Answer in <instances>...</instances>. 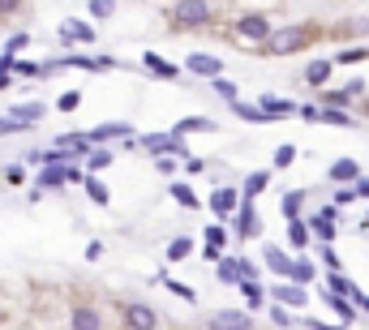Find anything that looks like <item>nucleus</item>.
I'll list each match as a JSON object with an SVG mask.
<instances>
[{
    "mask_svg": "<svg viewBox=\"0 0 369 330\" xmlns=\"http://www.w3.org/2000/svg\"><path fill=\"white\" fill-rule=\"evenodd\" d=\"M322 30L318 26H309V22H292V26H275L271 39H267V56H296V51H305L313 39H318Z\"/></svg>",
    "mask_w": 369,
    "mask_h": 330,
    "instance_id": "obj_1",
    "label": "nucleus"
},
{
    "mask_svg": "<svg viewBox=\"0 0 369 330\" xmlns=\"http://www.w3.org/2000/svg\"><path fill=\"white\" fill-rule=\"evenodd\" d=\"M232 30H236V39L241 43H249V47H267V39H271V18L267 13H258V9H249V13H236V22H232Z\"/></svg>",
    "mask_w": 369,
    "mask_h": 330,
    "instance_id": "obj_2",
    "label": "nucleus"
},
{
    "mask_svg": "<svg viewBox=\"0 0 369 330\" xmlns=\"http://www.w3.org/2000/svg\"><path fill=\"white\" fill-rule=\"evenodd\" d=\"M121 322H125V330H159L164 326L159 309L146 305V300H125L121 305Z\"/></svg>",
    "mask_w": 369,
    "mask_h": 330,
    "instance_id": "obj_3",
    "label": "nucleus"
},
{
    "mask_svg": "<svg viewBox=\"0 0 369 330\" xmlns=\"http://www.w3.org/2000/svg\"><path fill=\"white\" fill-rule=\"evenodd\" d=\"M168 18H172V26H181V30H198V26H206L210 18H215V9L202 5V0H181V5L168 9Z\"/></svg>",
    "mask_w": 369,
    "mask_h": 330,
    "instance_id": "obj_4",
    "label": "nucleus"
},
{
    "mask_svg": "<svg viewBox=\"0 0 369 330\" xmlns=\"http://www.w3.org/2000/svg\"><path fill=\"white\" fill-rule=\"evenodd\" d=\"M129 138H133V125H125V121H103V125L86 129L90 150H112V142H129Z\"/></svg>",
    "mask_w": 369,
    "mask_h": 330,
    "instance_id": "obj_5",
    "label": "nucleus"
},
{
    "mask_svg": "<svg viewBox=\"0 0 369 330\" xmlns=\"http://www.w3.org/2000/svg\"><path fill=\"white\" fill-rule=\"evenodd\" d=\"M56 35H61L65 47H90V43L99 39V30H95L90 22H82V18H65V22L56 26Z\"/></svg>",
    "mask_w": 369,
    "mask_h": 330,
    "instance_id": "obj_6",
    "label": "nucleus"
},
{
    "mask_svg": "<svg viewBox=\"0 0 369 330\" xmlns=\"http://www.w3.org/2000/svg\"><path fill=\"white\" fill-rule=\"evenodd\" d=\"M181 69L193 73V78H206V82H219V78H224V61L210 56V51H189Z\"/></svg>",
    "mask_w": 369,
    "mask_h": 330,
    "instance_id": "obj_7",
    "label": "nucleus"
},
{
    "mask_svg": "<svg viewBox=\"0 0 369 330\" xmlns=\"http://www.w3.org/2000/svg\"><path fill=\"white\" fill-rule=\"evenodd\" d=\"M206 330H258V326H253V317L245 309H210Z\"/></svg>",
    "mask_w": 369,
    "mask_h": 330,
    "instance_id": "obj_8",
    "label": "nucleus"
},
{
    "mask_svg": "<svg viewBox=\"0 0 369 330\" xmlns=\"http://www.w3.org/2000/svg\"><path fill=\"white\" fill-rule=\"evenodd\" d=\"M258 232H262V219H258L253 202H241L236 214H232V236H236V240H253Z\"/></svg>",
    "mask_w": 369,
    "mask_h": 330,
    "instance_id": "obj_9",
    "label": "nucleus"
},
{
    "mask_svg": "<svg viewBox=\"0 0 369 330\" xmlns=\"http://www.w3.org/2000/svg\"><path fill=\"white\" fill-rule=\"evenodd\" d=\"M210 214H215V219H232L236 214V206H241V189H232V185H219L215 193H210Z\"/></svg>",
    "mask_w": 369,
    "mask_h": 330,
    "instance_id": "obj_10",
    "label": "nucleus"
},
{
    "mask_svg": "<svg viewBox=\"0 0 369 330\" xmlns=\"http://www.w3.org/2000/svg\"><path fill=\"white\" fill-rule=\"evenodd\" d=\"M142 69L150 73V78H159V82H176L185 69L181 65H172L168 56H159V51H142Z\"/></svg>",
    "mask_w": 369,
    "mask_h": 330,
    "instance_id": "obj_11",
    "label": "nucleus"
},
{
    "mask_svg": "<svg viewBox=\"0 0 369 330\" xmlns=\"http://www.w3.org/2000/svg\"><path fill=\"white\" fill-rule=\"evenodd\" d=\"M69 330H103V313H99V305L78 300V305L69 309Z\"/></svg>",
    "mask_w": 369,
    "mask_h": 330,
    "instance_id": "obj_12",
    "label": "nucleus"
},
{
    "mask_svg": "<svg viewBox=\"0 0 369 330\" xmlns=\"http://www.w3.org/2000/svg\"><path fill=\"white\" fill-rule=\"evenodd\" d=\"M327 181H331V185H344V189H352V185L361 181V163H356V159H348V154H344V159H335L331 168H327Z\"/></svg>",
    "mask_w": 369,
    "mask_h": 330,
    "instance_id": "obj_13",
    "label": "nucleus"
},
{
    "mask_svg": "<svg viewBox=\"0 0 369 330\" xmlns=\"http://www.w3.org/2000/svg\"><path fill=\"white\" fill-rule=\"evenodd\" d=\"M52 150H61L65 159H86V154H90L86 129H69V133H61V138H56V146H52Z\"/></svg>",
    "mask_w": 369,
    "mask_h": 330,
    "instance_id": "obj_14",
    "label": "nucleus"
},
{
    "mask_svg": "<svg viewBox=\"0 0 369 330\" xmlns=\"http://www.w3.org/2000/svg\"><path fill=\"white\" fill-rule=\"evenodd\" d=\"M271 305H279V309H305L309 305V292L305 288H292V283H271Z\"/></svg>",
    "mask_w": 369,
    "mask_h": 330,
    "instance_id": "obj_15",
    "label": "nucleus"
},
{
    "mask_svg": "<svg viewBox=\"0 0 369 330\" xmlns=\"http://www.w3.org/2000/svg\"><path fill=\"white\" fill-rule=\"evenodd\" d=\"M258 112L267 116V121H288V116H296V103L292 99H279V94H262L258 99Z\"/></svg>",
    "mask_w": 369,
    "mask_h": 330,
    "instance_id": "obj_16",
    "label": "nucleus"
},
{
    "mask_svg": "<svg viewBox=\"0 0 369 330\" xmlns=\"http://www.w3.org/2000/svg\"><path fill=\"white\" fill-rule=\"evenodd\" d=\"M331 73H335V61H309L305 65V86H313V90H327V82H331Z\"/></svg>",
    "mask_w": 369,
    "mask_h": 330,
    "instance_id": "obj_17",
    "label": "nucleus"
},
{
    "mask_svg": "<svg viewBox=\"0 0 369 330\" xmlns=\"http://www.w3.org/2000/svg\"><path fill=\"white\" fill-rule=\"evenodd\" d=\"M262 262H267L271 274H279V279H288V274H292V253L279 249V245H267V249H262Z\"/></svg>",
    "mask_w": 369,
    "mask_h": 330,
    "instance_id": "obj_18",
    "label": "nucleus"
},
{
    "mask_svg": "<svg viewBox=\"0 0 369 330\" xmlns=\"http://www.w3.org/2000/svg\"><path fill=\"white\" fill-rule=\"evenodd\" d=\"M219 125H215V116H185V121H176L168 133H176V138H189V133H215Z\"/></svg>",
    "mask_w": 369,
    "mask_h": 330,
    "instance_id": "obj_19",
    "label": "nucleus"
},
{
    "mask_svg": "<svg viewBox=\"0 0 369 330\" xmlns=\"http://www.w3.org/2000/svg\"><path fill=\"white\" fill-rule=\"evenodd\" d=\"M43 116H47V107H43V103H18V107H9V121H13V125H22V129L39 125Z\"/></svg>",
    "mask_w": 369,
    "mask_h": 330,
    "instance_id": "obj_20",
    "label": "nucleus"
},
{
    "mask_svg": "<svg viewBox=\"0 0 369 330\" xmlns=\"http://www.w3.org/2000/svg\"><path fill=\"white\" fill-rule=\"evenodd\" d=\"M313 279H318V270H313V262L301 253V257H292V274H288V279L284 283H292V288H309Z\"/></svg>",
    "mask_w": 369,
    "mask_h": 330,
    "instance_id": "obj_21",
    "label": "nucleus"
},
{
    "mask_svg": "<svg viewBox=\"0 0 369 330\" xmlns=\"http://www.w3.org/2000/svg\"><path fill=\"white\" fill-rule=\"evenodd\" d=\"M305 202H309V193H305V189H288V193H284L279 210H284V219H288V224H296V219H305Z\"/></svg>",
    "mask_w": 369,
    "mask_h": 330,
    "instance_id": "obj_22",
    "label": "nucleus"
},
{
    "mask_svg": "<svg viewBox=\"0 0 369 330\" xmlns=\"http://www.w3.org/2000/svg\"><path fill=\"white\" fill-rule=\"evenodd\" d=\"M271 185V168H258V172H249L245 181H241V202H253L262 189Z\"/></svg>",
    "mask_w": 369,
    "mask_h": 330,
    "instance_id": "obj_23",
    "label": "nucleus"
},
{
    "mask_svg": "<svg viewBox=\"0 0 369 330\" xmlns=\"http://www.w3.org/2000/svg\"><path fill=\"white\" fill-rule=\"evenodd\" d=\"M322 300H327V309L339 317V326H344V330L356 322V305H352V300H344V296H331V292H322Z\"/></svg>",
    "mask_w": 369,
    "mask_h": 330,
    "instance_id": "obj_24",
    "label": "nucleus"
},
{
    "mask_svg": "<svg viewBox=\"0 0 369 330\" xmlns=\"http://www.w3.org/2000/svg\"><path fill=\"white\" fill-rule=\"evenodd\" d=\"M305 224H309V236H318L322 245H335V236H339V232H335V224H331V219H322V214H309Z\"/></svg>",
    "mask_w": 369,
    "mask_h": 330,
    "instance_id": "obj_25",
    "label": "nucleus"
},
{
    "mask_svg": "<svg viewBox=\"0 0 369 330\" xmlns=\"http://www.w3.org/2000/svg\"><path fill=\"white\" fill-rule=\"evenodd\" d=\"M138 150H146L150 159L168 154V133H142V138H138Z\"/></svg>",
    "mask_w": 369,
    "mask_h": 330,
    "instance_id": "obj_26",
    "label": "nucleus"
},
{
    "mask_svg": "<svg viewBox=\"0 0 369 330\" xmlns=\"http://www.w3.org/2000/svg\"><path fill=\"white\" fill-rule=\"evenodd\" d=\"M82 189H86V197H90L95 206H108V202H112V193H108V185H103L99 176H86V181H82Z\"/></svg>",
    "mask_w": 369,
    "mask_h": 330,
    "instance_id": "obj_27",
    "label": "nucleus"
},
{
    "mask_svg": "<svg viewBox=\"0 0 369 330\" xmlns=\"http://www.w3.org/2000/svg\"><path fill=\"white\" fill-rule=\"evenodd\" d=\"M82 163H86V176H99L103 168H112V150H90Z\"/></svg>",
    "mask_w": 369,
    "mask_h": 330,
    "instance_id": "obj_28",
    "label": "nucleus"
},
{
    "mask_svg": "<svg viewBox=\"0 0 369 330\" xmlns=\"http://www.w3.org/2000/svg\"><path fill=\"white\" fill-rule=\"evenodd\" d=\"M232 112H236V121H249V125H267V116L258 112V103H245V99H236V103H232Z\"/></svg>",
    "mask_w": 369,
    "mask_h": 330,
    "instance_id": "obj_29",
    "label": "nucleus"
},
{
    "mask_svg": "<svg viewBox=\"0 0 369 330\" xmlns=\"http://www.w3.org/2000/svg\"><path fill=\"white\" fill-rule=\"evenodd\" d=\"M348 103H352V94L339 86V90H322L318 94V107H339V112H348Z\"/></svg>",
    "mask_w": 369,
    "mask_h": 330,
    "instance_id": "obj_30",
    "label": "nucleus"
},
{
    "mask_svg": "<svg viewBox=\"0 0 369 330\" xmlns=\"http://www.w3.org/2000/svg\"><path fill=\"white\" fill-rule=\"evenodd\" d=\"M202 236H206V249H219V253H224V245L232 240V232H228L224 224H210V228H206Z\"/></svg>",
    "mask_w": 369,
    "mask_h": 330,
    "instance_id": "obj_31",
    "label": "nucleus"
},
{
    "mask_svg": "<svg viewBox=\"0 0 369 330\" xmlns=\"http://www.w3.org/2000/svg\"><path fill=\"white\" fill-rule=\"evenodd\" d=\"M168 189H172V197H176V202H181L185 210H198V206H202V202H198V193H193V189H189L185 181H172Z\"/></svg>",
    "mask_w": 369,
    "mask_h": 330,
    "instance_id": "obj_32",
    "label": "nucleus"
},
{
    "mask_svg": "<svg viewBox=\"0 0 369 330\" xmlns=\"http://www.w3.org/2000/svg\"><path fill=\"white\" fill-rule=\"evenodd\" d=\"M35 189H39V193H43V189H65V168H43Z\"/></svg>",
    "mask_w": 369,
    "mask_h": 330,
    "instance_id": "obj_33",
    "label": "nucleus"
},
{
    "mask_svg": "<svg viewBox=\"0 0 369 330\" xmlns=\"http://www.w3.org/2000/svg\"><path fill=\"white\" fill-rule=\"evenodd\" d=\"M313 236H309V224H305V219H296V224H288V245L292 249H305Z\"/></svg>",
    "mask_w": 369,
    "mask_h": 330,
    "instance_id": "obj_34",
    "label": "nucleus"
},
{
    "mask_svg": "<svg viewBox=\"0 0 369 330\" xmlns=\"http://www.w3.org/2000/svg\"><path fill=\"white\" fill-rule=\"evenodd\" d=\"M318 121L339 125V129H352V125H356V116H352V112H339V107H322V116H318Z\"/></svg>",
    "mask_w": 369,
    "mask_h": 330,
    "instance_id": "obj_35",
    "label": "nucleus"
},
{
    "mask_svg": "<svg viewBox=\"0 0 369 330\" xmlns=\"http://www.w3.org/2000/svg\"><path fill=\"white\" fill-rule=\"evenodd\" d=\"M215 279H219V283H228V288H236V283H241V274H236V257H224V262H219Z\"/></svg>",
    "mask_w": 369,
    "mask_h": 330,
    "instance_id": "obj_36",
    "label": "nucleus"
},
{
    "mask_svg": "<svg viewBox=\"0 0 369 330\" xmlns=\"http://www.w3.org/2000/svg\"><path fill=\"white\" fill-rule=\"evenodd\" d=\"M193 253V236H176L172 245H168V262H185Z\"/></svg>",
    "mask_w": 369,
    "mask_h": 330,
    "instance_id": "obj_37",
    "label": "nucleus"
},
{
    "mask_svg": "<svg viewBox=\"0 0 369 330\" xmlns=\"http://www.w3.org/2000/svg\"><path fill=\"white\" fill-rule=\"evenodd\" d=\"M155 283H164L172 296H181V300H198V292L193 288H185V283H176V279H168V274H155Z\"/></svg>",
    "mask_w": 369,
    "mask_h": 330,
    "instance_id": "obj_38",
    "label": "nucleus"
},
{
    "mask_svg": "<svg viewBox=\"0 0 369 330\" xmlns=\"http://www.w3.org/2000/svg\"><path fill=\"white\" fill-rule=\"evenodd\" d=\"M296 163V146L292 142H284L279 150H275V159H271V172H279V168H292Z\"/></svg>",
    "mask_w": 369,
    "mask_h": 330,
    "instance_id": "obj_39",
    "label": "nucleus"
},
{
    "mask_svg": "<svg viewBox=\"0 0 369 330\" xmlns=\"http://www.w3.org/2000/svg\"><path fill=\"white\" fill-rule=\"evenodd\" d=\"M236 292H241V296H245V305H253V309H258L262 300H267V292H262V283H236Z\"/></svg>",
    "mask_w": 369,
    "mask_h": 330,
    "instance_id": "obj_40",
    "label": "nucleus"
},
{
    "mask_svg": "<svg viewBox=\"0 0 369 330\" xmlns=\"http://www.w3.org/2000/svg\"><path fill=\"white\" fill-rule=\"evenodd\" d=\"M86 13H90L95 22H108V18L116 13V5H108V0H90V5H86Z\"/></svg>",
    "mask_w": 369,
    "mask_h": 330,
    "instance_id": "obj_41",
    "label": "nucleus"
},
{
    "mask_svg": "<svg viewBox=\"0 0 369 330\" xmlns=\"http://www.w3.org/2000/svg\"><path fill=\"white\" fill-rule=\"evenodd\" d=\"M30 43V30H18V35H9V43H5V56L9 61H18V51Z\"/></svg>",
    "mask_w": 369,
    "mask_h": 330,
    "instance_id": "obj_42",
    "label": "nucleus"
},
{
    "mask_svg": "<svg viewBox=\"0 0 369 330\" xmlns=\"http://www.w3.org/2000/svg\"><path fill=\"white\" fill-rule=\"evenodd\" d=\"M78 107H82V90H65L56 99V112H78Z\"/></svg>",
    "mask_w": 369,
    "mask_h": 330,
    "instance_id": "obj_43",
    "label": "nucleus"
},
{
    "mask_svg": "<svg viewBox=\"0 0 369 330\" xmlns=\"http://www.w3.org/2000/svg\"><path fill=\"white\" fill-rule=\"evenodd\" d=\"M356 61H369V47H344L335 65H356Z\"/></svg>",
    "mask_w": 369,
    "mask_h": 330,
    "instance_id": "obj_44",
    "label": "nucleus"
},
{
    "mask_svg": "<svg viewBox=\"0 0 369 330\" xmlns=\"http://www.w3.org/2000/svg\"><path fill=\"white\" fill-rule=\"evenodd\" d=\"M210 86H215V90H219V94L228 99V107H232V103L241 99V90H236V82H228V78H219V82H210Z\"/></svg>",
    "mask_w": 369,
    "mask_h": 330,
    "instance_id": "obj_45",
    "label": "nucleus"
},
{
    "mask_svg": "<svg viewBox=\"0 0 369 330\" xmlns=\"http://www.w3.org/2000/svg\"><path fill=\"white\" fill-rule=\"evenodd\" d=\"M13 78H39V61H13Z\"/></svg>",
    "mask_w": 369,
    "mask_h": 330,
    "instance_id": "obj_46",
    "label": "nucleus"
},
{
    "mask_svg": "<svg viewBox=\"0 0 369 330\" xmlns=\"http://www.w3.org/2000/svg\"><path fill=\"white\" fill-rule=\"evenodd\" d=\"M267 309H271V322H275L279 330H288V326H296V317H292L288 309H279V305H267Z\"/></svg>",
    "mask_w": 369,
    "mask_h": 330,
    "instance_id": "obj_47",
    "label": "nucleus"
},
{
    "mask_svg": "<svg viewBox=\"0 0 369 330\" xmlns=\"http://www.w3.org/2000/svg\"><path fill=\"white\" fill-rule=\"evenodd\" d=\"M202 172H210V163L198 159V154H189V159H185V176H202Z\"/></svg>",
    "mask_w": 369,
    "mask_h": 330,
    "instance_id": "obj_48",
    "label": "nucleus"
},
{
    "mask_svg": "<svg viewBox=\"0 0 369 330\" xmlns=\"http://www.w3.org/2000/svg\"><path fill=\"white\" fill-rule=\"evenodd\" d=\"M176 168H181V163H176V159H168V154L155 159V172H159V176H176Z\"/></svg>",
    "mask_w": 369,
    "mask_h": 330,
    "instance_id": "obj_49",
    "label": "nucleus"
},
{
    "mask_svg": "<svg viewBox=\"0 0 369 330\" xmlns=\"http://www.w3.org/2000/svg\"><path fill=\"white\" fill-rule=\"evenodd\" d=\"M322 266H327V270H344V262H339L335 245H322Z\"/></svg>",
    "mask_w": 369,
    "mask_h": 330,
    "instance_id": "obj_50",
    "label": "nucleus"
},
{
    "mask_svg": "<svg viewBox=\"0 0 369 330\" xmlns=\"http://www.w3.org/2000/svg\"><path fill=\"white\" fill-rule=\"evenodd\" d=\"M296 116H301V121H318L322 107H318V103H296Z\"/></svg>",
    "mask_w": 369,
    "mask_h": 330,
    "instance_id": "obj_51",
    "label": "nucleus"
},
{
    "mask_svg": "<svg viewBox=\"0 0 369 330\" xmlns=\"http://www.w3.org/2000/svg\"><path fill=\"white\" fill-rule=\"evenodd\" d=\"M5 185H26V168L9 163V168H5Z\"/></svg>",
    "mask_w": 369,
    "mask_h": 330,
    "instance_id": "obj_52",
    "label": "nucleus"
},
{
    "mask_svg": "<svg viewBox=\"0 0 369 330\" xmlns=\"http://www.w3.org/2000/svg\"><path fill=\"white\" fill-rule=\"evenodd\" d=\"M348 202H356V193H352V189H335V197H331V206H339V210H344Z\"/></svg>",
    "mask_w": 369,
    "mask_h": 330,
    "instance_id": "obj_53",
    "label": "nucleus"
},
{
    "mask_svg": "<svg viewBox=\"0 0 369 330\" xmlns=\"http://www.w3.org/2000/svg\"><path fill=\"white\" fill-rule=\"evenodd\" d=\"M301 326H305V330H339V326H327V322H318V317H301Z\"/></svg>",
    "mask_w": 369,
    "mask_h": 330,
    "instance_id": "obj_54",
    "label": "nucleus"
},
{
    "mask_svg": "<svg viewBox=\"0 0 369 330\" xmlns=\"http://www.w3.org/2000/svg\"><path fill=\"white\" fill-rule=\"evenodd\" d=\"M82 181H86L82 168H65V185H82Z\"/></svg>",
    "mask_w": 369,
    "mask_h": 330,
    "instance_id": "obj_55",
    "label": "nucleus"
},
{
    "mask_svg": "<svg viewBox=\"0 0 369 330\" xmlns=\"http://www.w3.org/2000/svg\"><path fill=\"white\" fill-rule=\"evenodd\" d=\"M99 257H103V245H99V240H90V245H86V262H99Z\"/></svg>",
    "mask_w": 369,
    "mask_h": 330,
    "instance_id": "obj_56",
    "label": "nucleus"
},
{
    "mask_svg": "<svg viewBox=\"0 0 369 330\" xmlns=\"http://www.w3.org/2000/svg\"><path fill=\"white\" fill-rule=\"evenodd\" d=\"M352 193H356V197H365V202H369V176H361V181H356V185H352Z\"/></svg>",
    "mask_w": 369,
    "mask_h": 330,
    "instance_id": "obj_57",
    "label": "nucleus"
},
{
    "mask_svg": "<svg viewBox=\"0 0 369 330\" xmlns=\"http://www.w3.org/2000/svg\"><path fill=\"white\" fill-rule=\"evenodd\" d=\"M5 133H22V125H13L9 116H0V138H5Z\"/></svg>",
    "mask_w": 369,
    "mask_h": 330,
    "instance_id": "obj_58",
    "label": "nucleus"
},
{
    "mask_svg": "<svg viewBox=\"0 0 369 330\" xmlns=\"http://www.w3.org/2000/svg\"><path fill=\"white\" fill-rule=\"evenodd\" d=\"M9 86H13V78H9V73H0V90H9Z\"/></svg>",
    "mask_w": 369,
    "mask_h": 330,
    "instance_id": "obj_59",
    "label": "nucleus"
},
{
    "mask_svg": "<svg viewBox=\"0 0 369 330\" xmlns=\"http://www.w3.org/2000/svg\"><path fill=\"white\" fill-rule=\"evenodd\" d=\"M365 228H369V210H365Z\"/></svg>",
    "mask_w": 369,
    "mask_h": 330,
    "instance_id": "obj_60",
    "label": "nucleus"
},
{
    "mask_svg": "<svg viewBox=\"0 0 369 330\" xmlns=\"http://www.w3.org/2000/svg\"><path fill=\"white\" fill-rule=\"evenodd\" d=\"M339 330H344V326H339Z\"/></svg>",
    "mask_w": 369,
    "mask_h": 330,
    "instance_id": "obj_61",
    "label": "nucleus"
}]
</instances>
